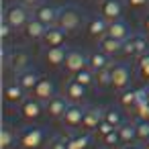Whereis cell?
<instances>
[{
  "instance_id": "14",
  "label": "cell",
  "mask_w": 149,
  "mask_h": 149,
  "mask_svg": "<svg viewBox=\"0 0 149 149\" xmlns=\"http://www.w3.org/2000/svg\"><path fill=\"white\" fill-rule=\"evenodd\" d=\"M25 100H27V90H25L17 80L4 86V102H6L8 106H17V104L21 106Z\"/></svg>"
},
{
  "instance_id": "2",
  "label": "cell",
  "mask_w": 149,
  "mask_h": 149,
  "mask_svg": "<svg viewBox=\"0 0 149 149\" xmlns=\"http://www.w3.org/2000/svg\"><path fill=\"white\" fill-rule=\"evenodd\" d=\"M47 141V131L39 125H29L19 131V145L23 149H41Z\"/></svg>"
},
{
  "instance_id": "13",
  "label": "cell",
  "mask_w": 149,
  "mask_h": 149,
  "mask_svg": "<svg viewBox=\"0 0 149 149\" xmlns=\"http://www.w3.org/2000/svg\"><path fill=\"white\" fill-rule=\"evenodd\" d=\"M63 96H65L70 102H78V104H82V102L88 98V86H84V84H80L78 80L72 78L70 82H65Z\"/></svg>"
},
{
  "instance_id": "36",
  "label": "cell",
  "mask_w": 149,
  "mask_h": 149,
  "mask_svg": "<svg viewBox=\"0 0 149 149\" xmlns=\"http://www.w3.org/2000/svg\"><path fill=\"white\" fill-rule=\"evenodd\" d=\"M47 149H68V137H61V135H53L49 139V145Z\"/></svg>"
},
{
  "instance_id": "15",
  "label": "cell",
  "mask_w": 149,
  "mask_h": 149,
  "mask_svg": "<svg viewBox=\"0 0 149 149\" xmlns=\"http://www.w3.org/2000/svg\"><path fill=\"white\" fill-rule=\"evenodd\" d=\"M68 106H70V100L65 96H53L49 102H45V114L53 120H61Z\"/></svg>"
},
{
  "instance_id": "5",
  "label": "cell",
  "mask_w": 149,
  "mask_h": 149,
  "mask_svg": "<svg viewBox=\"0 0 149 149\" xmlns=\"http://www.w3.org/2000/svg\"><path fill=\"white\" fill-rule=\"evenodd\" d=\"M149 43H147V33L143 35V33H133L127 41H123V55L125 57H139V55H143V53H147L149 49Z\"/></svg>"
},
{
  "instance_id": "28",
  "label": "cell",
  "mask_w": 149,
  "mask_h": 149,
  "mask_svg": "<svg viewBox=\"0 0 149 149\" xmlns=\"http://www.w3.org/2000/svg\"><path fill=\"white\" fill-rule=\"evenodd\" d=\"M98 49L104 51L106 55H116V53L123 51V41H118V39L106 35V37H102V39L98 41Z\"/></svg>"
},
{
  "instance_id": "39",
  "label": "cell",
  "mask_w": 149,
  "mask_h": 149,
  "mask_svg": "<svg viewBox=\"0 0 149 149\" xmlns=\"http://www.w3.org/2000/svg\"><path fill=\"white\" fill-rule=\"evenodd\" d=\"M110 131H112V127H110L106 120H102V123H100V127H98V137H104V135H106V133H110Z\"/></svg>"
},
{
  "instance_id": "30",
  "label": "cell",
  "mask_w": 149,
  "mask_h": 149,
  "mask_svg": "<svg viewBox=\"0 0 149 149\" xmlns=\"http://www.w3.org/2000/svg\"><path fill=\"white\" fill-rule=\"evenodd\" d=\"M135 70H137L139 80H143V82L149 84V51L137 57V65H135Z\"/></svg>"
},
{
  "instance_id": "27",
  "label": "cell",
  "mask_w": 149,
  "mask_h": 149,
  "mask_svg": "<svg viewBox=\"0 0 149 149\" xmlns=\"http://www.w3.org/2000/svg\"><path fill=\"white\" fill-rule=\"evenodd\" d=\"M19 141V133L10 127V125H2L0 129V147L2 149H13Z\"/></svg>"
},
{
  "instance_id": "4",
  "label": "cell",
  "mask_w": 149,
  "mask_h": 149,
  "mask_svg": "<svg viewBox=\"0 0 149 149\" xmlns=\"http://www.w3.org/2000/svg\"><path fill=\"white\" fill-rule=\"evenodd\" d=\"M82 25H84V15L76 6H61L59 8L57 27H61L65 33H76L82 29Z\"/></svg>"
},
{
  "instance_id": "11",
  "label": "cell",
  "mask_w": 149,
  "mask_h": 149,
  "mask_svg": "<svg viewBox=\"0 0 149 149\" xmlns=\"http://www.w3.org/2000/svg\"><path fill=\"white\" fill-rule=\"evenodd\" d=\"M33 17L39 19L41 23H45L47 27H53V25H57L59 8L53 6V4H49V2H43V4H39L37 8H33Z\"/></svg>"
},
{
  "instance_id": "33",
  "label": "cell",
  "mask_w": 149,
  "mask_h": 149,
  "mask_svg": "<svg viewBox=\"0 0 149 149\" xmlns=\"http://www.w3.org/2000/svg\"><path fill=\"white\" fill-rule=\"evenodd\" d=\"M100 139H102V145H104V147H110V149H114V147L120 145V137H118V131H116V129H112L110 133H106V135L100 137Z\"/></svg>"
},
{
  "instance_id": "29",
  "label": "cell",
  "mask_w": 149,
  "mask_h": 149,
  "mask_svg": "<svg viewBox=\"0 0 149 149\" xmlns=\"http://www.w3.org/2000/svg\"><path fill=\"white\" fill-rule=\"evenodd\" d=\"M104 120H106L112 129H118V127L125 123L123 112H120L118 108H114V106H106V108H104Z\"/></svg>"
},
{
  "instance_id": "3",
  "label": "cell",
  "mask_w": 149,
  "mask_h": 149,
  "mask_svg": "<svg viewBox=\"0 0 149 149\" xmlns=\"http://www.w3.org/2000/svg\"><path fill=\"white\" fill-rule=\"evenodd\" d=\"M31 10H29V6H25L23 2H15V4H8L6 8H4V15H2V19L15 29V31H23L25 29V25L31 21Z\"/></svg>"
},
{
  "instance_id": "42",
  "label": "cell",
  "mask_w": 149,
  "mask_h": 149,
  "mask_svg": "<svg viewBox=\"0 0 149 149\" xmlns=\"http://www.w3.org/2000/svg\"><path fill=\"white\" fill-rule=\"evenodd\" d=\"M120 149H143V143L137 145V143H129V145H123Z\"/></svg>"
},
{
  "instance_id": "7",
  "label": "cell",
  "mask_w": 149,
  "mask_h": 149,
  "mask_svg": "<svg viewBox=\"0 0 149 149\" xmlns=\"http://www.w3.org/2000/svg\"><path fill=\"white\" fill-rule=\"evenodd\" d=\"M86 68H88V53H84L82 49H68V57L63 61L65 74L74 76V74H78Z\"/></svg>"
},
{
  "instance_id": "24",
  "label": "cell",
  "mask_w": 149,
  "mask_h": 149,
  "mask_svg": "<svg viewBox=\"0 0 149 149\" xmlns=\"http://www.w3.org/2000/svg\"><path fill=\"white\" fill-rule=\"evenodd\" d=\"M108 35H110V37H114V39H118V41H127L133 33H131L129 25H127L123 19H118V21L108 23Z\"/></svg>"
},
{
  "instance_id": "6",
  "label": "cell",
  "mask_w": 149,
  "mask_h": 149,
  "mask_svg": "<svg viewBox=\"0 0 149 149\" xmlns=\"http://www.w3.org/2000/svg\"><path fill=\"white\" fill-rule=\"evenodd\" d=\"M84 110H86V106H84V104L70 102V106H68V110H65V114H63V118H61L63 129H68V131H78V129H82Z\"/></svg>"
},
{
  "instance_id": "12",
  "label": "cell",
  "mask_w": 149,
  "mask_h": 149,
  "mask_svg": "<svg viewBox=\"0 0 149 149\" xmlns=\"http://www.w3.org/2000/svg\"><path fill=\"white\" fill-rule=\"evenodd\" d=\"M86 33H88L90 39L100 41L102 37L108 35V21H106L102 15H100V17H92V19H88V23H86Z\"/></svg>"
},
{
  "instance_id": "1",
  "label": "cell",
  "mask_w": 149,
  "mask_h": 149,
  "mask_svg": "<svg viewBox=\"0 0 149 149\" xmlns=\"http://www.w3.org/2000/svg\"><path fill=\"white\" fill-rule=\"evenodd\" d=\"M2 61H4V65H6L15 76H17L19 72H23V70L31 68V55H29V51L23 49V47L8 49V45H4V47H2Z\"/></svg>"
},
{
  "instance_id": "43",
  "label": "cell",
  "mask_w": 149,
  "mask_h": 149,
  "mask_svg": "<svg viewBox=\"0 0 149 149\" xmlns=\"http://www.w3.org/2000/svg\"><path fill=\"white\" fill-rule=\"evenodd\" d=\"M143 149H149V139H147V141L143 143Z\"/></svg>"
},
{
  "instance_id": "9",
  "label": "cell",
  "mask_w": 149,
  "mask_h": 149,
  "mask_svg": "<svg viewBox=\"0 0 149 149\" xmlns=\"http://www.w3.org/2000/svg\"><path fill=\"white\" fill-rule=\"evenodd\" d=\"M45 102H41V100H37L35 96L33 98H27L23 104H21V116L25 118V120H31V123H35V120H39L41 116H43V112H45V106H43Z\"/></svg>"
},
{
  "instance_id": "41",
  "label": "cell",
  "mask_w": 149,
  "mask_h": 149,
  "mask_svg": "<svg viewBox=\"0 0 149 149\" xmlns=\"http://www.w3.org/2000/svg\"><path fill=\"white\" fill-rule=\"evenodd\" d=\"M143 31L149 35V15H145V17H143Z\"/></svg>"
},
{
  "instance_id": "10",
  "label": "cell",
  "mask_w": 149,
  "mask_h": 149,
  "mask_svg": "<svg viewBox=\"0 0 149 149\" xmlns=\"http://www.w3.org/2000/svg\"><path fill=\"white\" fill-rule=\"evenodd\" d=\"M104 120V108L100 106H86L84 110V120H82V131H98L100 123Z\"/></svg>"
},
{
  "instance_id": "16",
  "label": "cell",
  "mask_w": 149,
  "mask_h": 149,
  "mask_svg": "<svg viewBox=\"0 0 149 149\" xmlns=\"http://www.w3.org/2000/svg\"><path fill=\"white\" fill-rule=\"evenodd\" d=\"M33 96L37 98V100H41V102H49L53 96H57V86H55V82L51 80V78H41L39 80V84L35 86V90H33Z\"/></svg>"
},
{
  "instance_id": "34",
  "label": "cell",
  "mask_w": 149,
  "mask_h": 149,
  "mask_svg": "<svg viewBox=\"0 0 149 149\" xmlns=\"http://www.w3.org/2000/svg\"><path fill=\"white\" fill-rule=\"evenodd\" d=\"M133 114H135L137 120H149V100H145V102H137Z\"/></svg>"
},
{
  "instance_id": "23",
  "label": "cell",
  "mask_w": 149,
  "mask_h": 149,
  "mask_svg": "<svg viewBox=\"0 0 149 149\" xmlns=\"http://www.w3.org/2000/svg\"><path fill=\"white\" fill-rule=\"evenodd\" d=\"M116 131L120 137V145H129V143L137 141V120H125Z\"/></svg>"
},
{
  "instance_id": "19",
  "label": "cell",
  "mask_w": 149,
  "mask_h": 149,
  "mask_svg": "<svg viewBox=\"0 0 149 149\" xmlns=\"http://www.w3.org/2000/svg\"><path fill=\"white\" fill-rule=\"evenodd\" d=\"M65 57H68L65 45H61V47H47L45 55H43V61H45L47 68H61Z\"/></svg>"
},
{
  "instance_id": "20",
  "label": "cell",
  "mask_w": 149,
  "mask_h": 149,
  "mask_svg": "<svg viewBox=\"0 0 149 149\" xmlns=\"http://www.w3.org/2000/svg\"><path fill=\"white\" fill-rule=\"evenodd\" d=\"M41 78H43V76H41V72H39V70H35V68H27V70H23V72H19V74H17V82H19L27 92H33Z\"/></svg>"
},
{
  "instance_id": "26",
  "label": "cell",
  "mask_w": 149,
  "mask_h": 149,
  "mask_svg": "<svg viewBox=\"0 0 149 149\" xmlns=\"http://www.w3.org/2000/svg\"><path fill=\"white\" fill-rule=\"evenodd\" d=\"M137 88H125V90H120L118 92V104L125 108V110H129V112H133L135 110V106H137Z\"/></svg>"
},
{
  "instance_id": "44",
  "label": "cell",
  "mask_w": 149,
  "mask_h": 149,
  "mask_svg": "<svg viewBox=\"0 0 149 149\" xmlns=\"http://www.w3.org/2000/svg\"><path fill=\"white\" fill-rule=\"evenodd\" d=\"M147 100H149V88H147Z\"/></svg>"
},
{
  "instance_id": "35",
  "label": "cell",
  "mask_w": 149,
  "mask_h": 149,
  "mask_svg": "<svg viewBox=\"0 0 149 149\" xmlns=\"http://www.w3.org/2000/svg\"><path fill=\"white\" fill-rule=\"evenodd\" d=\"M149 139V120H137V141L145 143Z\"/></svg>"
},
{
  "instance_id": "31",
  "label": "cell",
  "mask_w": 149,
  "mask_h": 149,
  "mask_svg": "<svg viewBox=\"0 0 149 149\" xmlns=\"http://www.w3.org/2000/svg\"><path fill=\"white\" fill-rule=\"evenodd\" d=\"M94 76H96L94 86H98L100 90H108V88H112V74H110V68L100 70V72H94Z\"/></svg>"
},
{
  "instance_id": "25",
  "label": "cell",
  "mask_w": 149,
  "mask_h": 149,
  "mask_svg": "<svg viewBox=\"0 0 149 149\" xmlns=\"http://www.w3.org/2000/svg\"><path fill=\"white\" fill-rule=\"evenodd\" d=\"M90 145H92V137L88 131L74 133L68 137V149H90Z\"/></svg>"
},
{
  "instance_id": "32",
  "label": "cell",
  "mask_w": 149,
  "mask_h": 149,
  "mask_svg": "<svg viewBox=\"0 0 149 149\" xmlns=\"http://www.w3.org/2000/svg\"><path fill=\"white\" fill-rule=\"evenodd\" d=\"M72 78H74V80H78L80 84L88 86V88H92V86H94V82H96V76H94V72H92L90 68H86V70H82V72L74 74Z\"/></svg>"
},
{
  "instance_id": "40",
  "label": "cell",
  "mask_w": 149,
  "mask_h": 149,
  "mask_svg": "<svg viewBox=\"0 0 149 149\" xmlns=\"http://www.w3.org/2000/svg\"><path fill=\"white\" fill-rule=\"evenodd\" d=\"M21 2L25 4V6H29V8H37L39 4H43L45 0H21Z\"/></svg>"
},
{
  "instance_id": "37",
  "label": "cell",
  "mask_w": 149,
  "mask_h": 149,
  "mask_svg": "<svg viewBox=\"0 0 149 149\" xmlns=\"http://www.w3.org/2000/svg\"><path fill=\"white\" fill-rule=\"evenodd\" d=\"M13 33H15V29L2 19V25H0V35H2V41H4V45L10 41V37H13Z\"/></svg>"
},
{
  "instance_id": "17",
  "label": "cell",
  "mask_w": 149,
  "mask_h": 149,
  "mask_svg": "<svg viewBox=\"0 0 149 149\" xmlns=\"http://www.w3.org/2000/svg\"><path fill=\"white\" fill-rule=\"evenodd\" d=\"M123 10H125L123 0H100V15L108 23L123 19Z\"/></svg>"
},
{
  "instance_id": "22",
  "label": "cell",
  "mask_w": 149,
  "mask_h": 149,
  "mask_svg": "<svg viewBox=\"0 0 149 149\" xmlns=\"http://www.w3.org/2000/svg\"><path fill=\"white\" fill-rule=\"evenodd\" d=\"M88 68H90L92 72H100V70L110 68V55H106V53L100 51V49L88 53Z\"/></svg>"
},
{
  "instance_id": "18",
  "label": "cell",
  "mask_w": 149,
  "mask_h": 149,
  "mask_svg": "<svg viewBox=\"0 0 149 149\" xmlns=\"http://www.w3.org/2000/svg\"><path fill=\"white\" fill-rule=\"evenodd\" d=\"M65 31L61 29V27H57V25H53V27H49L47 29V33L43 35V39H41V45L47 49V47H61V45H65Z\"/></svg>"
},
{
  "instance_id": "45",
  "label": "cell",
  "mask_w": 149,
  "mask_h": 149,
  "mask_svg": "<svg viewBox=\"0 0 149 149\" xmlns=\"http://www.w3.org/2000/svg\"><path fill=\"white\" fill-rule=\"evenodd\" d=\"M104 149H110V147H104Z\"/></svg>"
},
{
  "instance_id": "38",
  "label": "cell",
  "mask_w": 149,
  "mask_h": 149,
  "mask_svg": "<svg viewBox=\"0 0 149 149\" xmlns=\"http://www.w3.org/2000/svg\"><path fill=\"white\" fill-rule=\"evenodd\" d=\"M127 4L131 8H135V10H141V8H145L149 4V0H127Z\"/></svg>"
},
{
  "instance_id": "8",
  "label": "cell",
  "mask_w": 149,
  "mask_h": 149,
  "mask_svg": "<svg viewBox=\"0 0 149 149\" xmlns=\"http://www.w3.org/2000/svg\"><path fill=\"white\" fill-rule=\"evenodd\" d=\"M110 74H112V90L120 92V90L129 88L133 72H131V68L127 63H114V65H110Z\"/></svg>"
},
{
  "instance_id": "21",
  "label": "cell",
  "mask_w": 149,
  "mask_h": 149,
  "mask_svg": "<svg viewBox=\"0 0 149 149\" xmlns=\"http://www.w3.org/2000/svg\"><path fill=\"white\" fill-rule=\"evenodd\" d=\"M47 25L45 23H41L39 19H35V17H31V21L25 25V29H23V33H25V37L27 39H31V41H41L43 39V35L47 33Z\"/></svg>"
}]
</instances>
